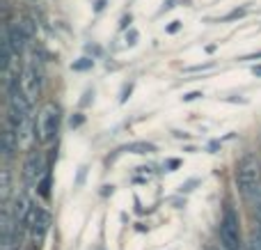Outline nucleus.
<instances>
[{"mask_svg": "<svg viewBox=\"0 0 261 250\" xmlns=\"http://www.w3.org/2000/svg\"><path fill=\"white\" fill-rule=\"evenodd\" d=\"M261 186V170H259V161L254 159L252 154L243 156L236 165V188L243 195V200L254 202V195H257Z\"/></svg>", "mask_w": 261, "mask_h": 250, "instance_id": "obj_1", "label": "nucleus"}, {"mask_svg": "<svg viewBox=\"0 0 261 250\" xmlns=\"http://www.w3.org/2000/svg\"><path fill=\"white\" fill-rule=\"evenodd\" d=\"M220 241H222V250L243 248V241H241V220L231 205L225 207V214H222V220H220Z\"/></svg>", "mask_w": 261, "mask_h": 250, "instance_id": "obj_2", "label": "nucleus"}, {"mask_svg": "<svg viewBox=\"0 0 261 250\" xmlns=\"http://www.w3.org/2000/svg\"><path fill=\"white\" fill-rule=\"evenodd\" d=\"M37 133H39V140L41 142H50L55 136H58V129H60V106L58 104H46L44 110L39 113V122L35 124Z\"/></svg>", "mask_w": 261, "mask_h": 250, "instance_id": "obj_3", "label": "nucleus"}, {"mask_svg": "<svg viewBox=\"0 0 261 250\" xmlns=\"http://www.w3.org/2000/svg\"><path fill=\"white\" fill-rule=\"evenodd\" d=\"M50 225V214L44 207H32L30 218H28V234H30V243L32 248H39L44 241L46 232H48Z\"/></svg>", "mask_w": 261, "mask_h": 250, "instance_id": "obj_4", "label": "nucleus"}, {"mask_svg": "<svg viewBox=\"0 0 261 250\" xmlns=\"http://www.w3.org/2000/svg\"><path fill=\"white\" fill-rule=\"evenodd\" d=\"M23 92L28 94V99L35 101L41 92V69L37 67V62H30L23 71V81H21Z\"/></svg>", "mask_w": 261, "mask_h": 250, "instance_id": "obj_5", "label": "nucleus"}, {"mask_svg": "<svg viewBox=\"0 0 261 250\" xmlns=\"http://www.w3.org/2000/svg\"><path fill=\"white\" fill-rule=\"evenodd\" d=\"M44 161H41V154L39 152H30L25 159V163H23V179H25L28 186H35V184H39V177L41 172H44Z\"/></svg>", "mask_w": 261, "mask_h": 250, "instance_id": "obj_6", "label": "nucleus"}, {"mask_svg": "<svg viewBox=\"0 0 261 250\" xmlns=\"http://www.w3.org/2000/svg\"><path fill=\"white\" fill-rule=\"evenodd\" d=\"M18 142L21 140H18L16 129L9 127V124H5V133H3V156H5V161H9L14 154H16Z\"/></svg>", "mask_w": 261, "mask_h": 250, "instance_id": "obj_7", "label": "nucleus"}, {"mask_svg": "<svg viewBox=\"0 0 261 250\" xmlns=\"http://www.w3.org/2000/svg\"><path fill=\"white\" fill-rule=\"evenodd\" d=\"M9 39H12V46H14V51H16V55L23 53V48H25V44H28V37L23 35V30L18 28V23L16 26H9Z\"/></svg>", "mask_w": 261, "mask_h": 250, "instance_id": "obj_8", "label": "nucleus"}, {"mask_svg": "<svg viewBox=\"0 0 261 250\" xmlns=\"http://www.w3.org/2000/svg\"><path fill=\"white\" fill-rule=\"evenodd\" d=\"M124 152H133V154H153V152H156V145H151V142H130V145L124 147Z\"/></svg>", "mask_w": 261, "mask_h": 250, "instance_id": "obj_9", "label": "nucleus"}, {"mask_svg": "<svg viewBox=\"0 0 261 250\" xmlns=\"http://www.w3.org/2000/svg\"><path fill=\"white\" fill-rule=\"evenodd\" d=\"M18 28L23 30V35H25L28 39H32V37L37 35V26L32 18H21V21H18Z\"/></svg>", "mask_w": 261, "mask_h": 250, "instance_id": "obj_10", "label": "nucleus"}, {"mask_svg": "<svg viewBox=\"0 0 261 250\" xmlns=\"http://www.w3.org/2000/svg\"><path fill=\"white\" fill-rule=\"evenodd\" d=\"M37 188H39V195L41 197H46V200H48L50 197V172H44V177H41V182L37 184Z\"/></svg>", "mask_w": 261, "mask_h": 250, "instance_id": "obj_11", "label": "nucleus"}, {"mask_svg": "<svg viewBox=\"0 0 261 250\" xmlns=\"http://www.w3.org/2000/svg\"><path fill=\"white\" fill-rule=\"evenodd\" d=\"M250 250H261V228L257 225L252 232V241H250Z\"/></svg>", "mask_w": 261, "mask_h": 250, "instance_id": "obj_12", "label": "nucleus"}, {"mask_svg": "<svg viewBox=\"0 0 261 250\" xmlns=\"http://www.w3.org/2000/svg\"><path fill=\"white\" fill-rule=\"evenodd\" d=\"M92 64H94V62H92L90 58H83L81 62H73V69H76V71H83V69H90Z\"/></svg>", "mask_w": 261, "mask_h": 250, "instance_id": "obj_13", "label": "nucleus"}, {"mask_svg": "<svg viewBox=\"0 0 261 250\" xmlns=\"http://www.w3.org/2000/svg\"><path fill=\"white\" fill-rule=\"evenodd\" d=\"M9 193V170H3V195L7 197Z\"/></svg>", "mask_w": 261, "mask_h": 250, "instance_id": "obj_14", "label": "nucleus"}, {"mask_svg": "<svg viewBox=\"0 0 261 250\" xmlns=\"http://www.w3.org/2000/svg\"><path fill=\"white\" fill-rule=\"evenodd\" d=\"M199 96H202V92H190V94L184 96V101H195V99H199Z\"/></svg>", "mask_w": 261, "mask_h": 250, "instance_id": "obj_15", "label": "nucleus"}, {"mask_svg": "<svg viewBox=\"0 0 261 250\" xmlns=\"http://www.w3.org/2000/svg\"><path fill=\"white\" fill-rule=\"evenodd\" d=\"M83 124V115H76V117H71V127H81Z\"/></svg>", "mask_w": 261, "mask_h": 250, "instance_id": "obj_16", "label": "nucleus"}, {"mask_svg": "<svg viewBox=\"0 0 261 250\" xmlns=\"http://www.w3.org/2000/svg\"><path fill=\"white\" fill-rule=\"evenodd\" d=\"M179 28H181V21H172V26L167 28V32H176Z\"/></svg>", "mask_w": 261, "mask_h": 250, "instance_id": "obj_17", "label": "nucleus"}, {"mask_svg": "<svg viewBox=\"0 0 261 250\" xmlns=\"http://www.w3.org/2000/svg\"><path fill=\"white\" fill-rule=\"evenodd\" d=\"M174 168H179V161H176V159L167 161V170H170V172H172V170H174Z\"/></svg>", "mask_w": 261, "mask_h": 250, "instance_id": "obj_18", "label": "nucleus"}, {"mask_svg": "<svg viewBox=\"0 0 261 250\" xmlns=\"http://www.w3.org/2000/svg\"><path fill=\"white\" fill-rule=\"evenodd\" d=\"M103 3H106V0H99V3H96V12H101V9H103Z\"/></svg>", "mask_w": 261, "mask_h": 250, "instance_id": "obj_19", "label": "nucleus"}, {"mask_svg": "<svg viewBox=\"0 0 261 250\" xmlns=\"http://www.w3.org/2000/svg\"><path fill=\"white\" fill-rule=\"evenodd\" d=\"M128 23H130V16H124V21H122V28H126Z\"/></svg>", "mask_w": 261, "mask_h": 250, "instance_id": "obj_20", "label": "nucleus"}, {"mask_svg": "<svg viewBox=\"0 0 261 250\" xmlns=\"http://www.w3.org/2000/svg\"><path fill=\"white\" fill-rule=\"evenodd\" d=\"M254 73H257V76H261V67H254Z\"/></svg>", "mask_w": 261, "mask_h": 250, "instance_id": "obj_21", "label": "nucleus"}, {"mask_svg": "<svg viewBox=\"0 0 261 250\" xmlns=\"http://www.w3.org/2000/svg\"><path fill=\"white\" fill-rule=\"evenodd\" d=\"M241 250H250V243H248V246H243V248H241Z\"/></svg>", "mask_w": 261, "mask_h": 250, "instance_id": "obj_22", "label": "nucleus"}, {"mask_svg": "<svg viewBox=\"0 0 261 250\" xmlns=\"http://www.w3.org/2000/svg\"><path fill=\"white\" fill-rule=\"evenodd\" d=\"M208 250H218V248H208Z\"/></svg>", "mask_w": 261, "mask_h": 250, "instance_id": "obj_23", "label": "nucleus"}]
</instances>
